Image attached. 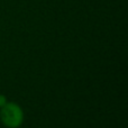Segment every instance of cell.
Listing matches in <instances>:
<instances>
[{
  "instance_id": "cell-1",
  "label": "cell",
  "mask_w": 128,
  "mask_h": 128,
  "mask_svg": "<svg viewBox=\"0 0 128 128\" xmlns=\"http://www.w3.org/2000/svg\"><path fill=\"white\" fill-rule=\"evenodd\" d=\"M1 119L8 127H17L22 120V111L17 104H4L1 110Z\"/></svg>"
},
{
  "instance_id": "cell-2",
  "label": "cell",
  "mask_w": 128,
  "mask_h": 128,
  "mask_svg": "<svg viewBox=\"0 0 128 128\" xmlns=\"http://www.w3.org/2000/svg\"><path fill=\"white\" fill-rule=\"evenodd\" d=\"M4 104H6V99H4L2 96H0V106L1 107H4Z\"/></svg>"
}]
</instances>
